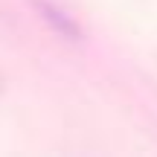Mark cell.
<instances>
[{"label":"cell","mask_w":157,"mask_h":157,"mask_svg":"<svg viewBox=\"0 0 157 157\" xmlns=\"http://www.w3.org/2000/svg\"><path fill=\"white\" fill-rule=\"evenodd\" d=\"M32 3H35V9L41 12V17H44V21L50 23V26L56 29L58 35H64V38H73V41L82 38V29L76 26V21H73V17H70L64 9L52 6L50 0H32Z\"/></svg>","instance_id":"6da1fadb"}]
</instances>
